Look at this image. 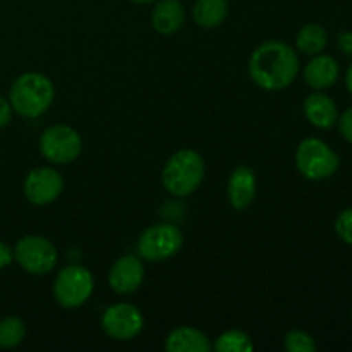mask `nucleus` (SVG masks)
<instances>
[{"mask_svg": "<svg viewBox=\"0 0 352 352\" xmlns=\"http://www.w3.org/2000/svg\"><path fill=\"white\" fill-rule=\"evenodd\" d=\"M299 72L298 54L282 41H267L251 54L250 76L260 88L278 91L291 85Z\"/></svg>", "mask_w": 352, "mask_h": 352, "instance_id": "f257e3e1", "label": "nucleus"}, {"mask_svg": "<svg viewBox=\"0 0 352 352\" xmlns=\"http://www.w3.org/2000/svg\"><path fill=\"white\" fill-rule=\"evenodd\" d=\"M54 96V85L40 72L21 74L10 86V105L19 116L28 119H34L47 112Z\"/></svg>", "mask_w": 352, "mask_h": 352, "instance_id": "f03ea898", "label": "nucleus"}, {"mask_svg": "<svg viewBox=\"0 0 352 352\" xmlns=\"http://www.w3.org/2000/svg\"><path fill=\"white\" fill-rule=\"evenodd\" d=\"M205 177V160L195 150H179L162 170L164 188L174 196H188L199 188Z\"/></svg>", "mask_w": 352, "mask_h": 352, "instance_id": "7ed1b4c3", "label": "nucleus"}, {"mask_svg": "<svg viewBox=\"0 0 352 352\" xmlns=\"http://www.w3.org/2000/svg\"><path fill=\"white\" fill-rule=\"evenodd\" d=\"M296 165L306 179L322 181L336 174L339 168V157L322 140L308 138L299 144L298 153H296Z\"/></svg>", "mask_w": 352, "mask_h": 352, "instance_id": "20e7f679", "label": "nucleus"}, {"mask_svg": "<svg viewBox=\"0 0 352 352\" xmlns=\"http://www.w3.org/2000/svg\"><path fill=\"white\" fill-rule=\"evenodd\" d=\"M95 282L89 270L79 265H71L58 272L54 284L55 301L62 308H79L91 296Z\"/></svg>", "mask_w": 352, "mask_h": 352, "instance_id": "39448f33", "label": "nucleus"}, {"mask_svg": "<svg viewBox=\"0 0 352 352\" xmlns=\"http://www.w3.org/2000/svg\"><path fill=\"white\" fill-rule=\"evenodd\" d=\"M182 232L170 223H158L144 230L138 241L140 256L148 261H164L182 248Z\"/></svg>", "mask_w": 352, "mask_h": 352, "instance_id": "423d86ee", "label": "nucleus"}, {"mask_svg": "<svg viewBox=\"0 0 352 352\" xmlns=\"http://www.w3.org/2000/svg\"><path fill=\"white\" fill-rule=\"evenodd\" d=\"M82 150V140L72 127L52 126L40 136V151L52 164H71Z\"/></svg>", "mask_w": 352, "mask_h": 352, "instance_id": "0eeeda50", "label": "nucleus"}, {"mask_svg": "<svg viewBox=\"0 0 352 352\" xmlns=\"http://www.w3.org/2000/svg\"><path fill=\"white\" fill-rule=\"evenodd\" d=\"M14 258L28 274L45 275L57 263V250L45 237L24 236L14 248Z\"/></svg>", "mask_w": 352, "mask_h": 352, "instance_id": "6e6552de", "label": "nucleus"}, {"mask_svg": "<svg viewBox=\"0 0 352 352\" xmlns=\"http://www.w3.org/2000/svg\"><path fill=\"white\" fill-rule=\"evenodd\" d=\"M102 327L116 340H131L143 330V315L140 309L127 302H119L105 309Z\"/></svg>", "mask_w": 352, "mask_h": 352, "instance_id": "1a4fd4ad", "label": "nucleus"}, {"mask_svg": "<svg viewBox=\"0 0 352 352\" xmlns=\"http://www.w3.org/2000/svg\"><path fill=\"white\" fill-rule=\"evenodd\" d=\"M64 179L57 170L48 167L34 168L24 181V196L30 203L38 206L48 205L60 196Z\"/></svg>", "mask_w": 352, "mask_h": 352, "instance_id": "9d476101", "label": "nucleus"}, {"mask_svg": "<svg viewBox=\"0 0 352 352\" xmlns=\"http://www.w3.org/2000/svg\"><path fill=\"white\" fill-rule=\"evenodd\" d=\"M144 278V267L140 258L127 254L119 258L109 272V285L117 294H131L138 291Z\"/></svg>", "mask_w": 352, "mask_h": 352, "instance_id": "9b49d317", "label": "nucleus"}, {"mask_svg": "<svg viewBox=\"0 0 352 352\" xmlns=\"http://www.w3.org/2000/svg\"><path fill=\"white\" fill-rule=\"evenodd\" d=\"M256 195V175L251 167L241 165L229 179V201L236 210H246Z\"/></svg>", "mask_w": 352, "mask_h": 352, "instance_id": "f8f14e48", "label": "nucleus"}, {"mask_svg": "<svg viewBox=\"0 0 352 352\" xmlns=\"http://www.w3.org/2000/svg\"><path fill=\"white\" fill-rule=\"evenodd\" d=\"M186 12L179 0H162L157 3L151 16L153 28L160 34H174L184 26Z\"/></svg>", "mask_w": 352, "mask_h": 352, "instance_id": "ddd939ff", "label": "nucleus"}, {"mask_svg": "<svg viewBox=\"0 0 352 352\" xmlns=\"http://www.w3.org/2000/svg\"><path fill=\"white\" fill-rule=\"evenodd\" d=\"M339 78V64L330 55H318L305 69V81L313 89H327Z\"/></svg>", "mask_w": 352, "mask_h": 352, "instance_id": "4468645a", "label": "nucleus"}, {"mask_svg": "<svg viewBox=\"0 0 352 352\" xmlns=\"http://www.w3.org/2000/svg\"><path fill=\"white\" fill-rule=\"evenodd\" d=\"M305 113L309 122L320 129H329L337 122V107L325 93H311L305 102Z\"/></svg>", "mask_w": 352, "mask_h": 352, "instance_id": "2eb2a0df", "label": "nucleus"}, {"mask_svg": "<svg viewBox=\"0 0 352 352\" xmlns=\"http://www.w3.org/2000/svg\"><path fill=\"white\" fill-rule=\"evenodd\" d=\"M168 352H208L212 349L208 337L192 327H179L167 337Z\"/></svg>", "mask_w": 352, "mask_h": 352, "instance_id": "dca6fc26", "label": "nucleus"}, {"mask_svg": "<svg viewBox=\"0 0 352 352\" xmlns=\"http://www.w3.org/2000/svg\"><path fill=\"white\" fill-rule=\"evenodd\" d=\"M229 12L227 0H198L192 9V17L196 24L206 30L220 26Z\"/></svg>", "mask_w": 352, "mask_h": 352, "instance_id": "f3484780", "label": "nucleus"}, {"mask_svg": "<svg viewBox=\"0 0 352 352\" xmlns=\"http://www.w3.org/2000/svg\"><path fill=\"white\" fill-rule=\"evenodd\" d=\"M327 41H329L327 31L320 24H306L305 28H301L298 38H296L299 50L308 55L320 54L327 47Z\"/></svg>", "mask_w": 352, "mask_h": 352, "instance_id": "a211bd4d", "label": "nucleus"}, {"mask_svg": "<svg viewBox=\"0 0 352 352\" xmlns=\"http://www.w3.org/2000/svg\"><path fill=\"white\" fill-rule=\"evenodd\" d=\"M26 336L24 322L17 316H7L0 320V347L2 349H12L19 346Z\"/></svg>", "mask_w": 352, "mask_h": 352, "instance_id": "6ab92c4d", "label": "nucleus"}, {"mask_svg": "<svg viewBox=\"0 0 352 352\" xmlns=\"http://www.w3.org/2000/svg\"><path fill=\"white\" fill-rule=\"evenodd\" d=\"M213 347L219 352H250L254 346L248 333L241 330H229L219 337Z\"/></svg>", "mask_w": 352, "mask_h": 352, "instance_id": "aec40b11", "label": "nucleus"}, {"mask_svg": "<svg viewBox=\"0 0 352 352\" xmlns=\"http://www.w3.org/2000/svg\"><path fill=\"white\" fill-rule=\"evenodd\" d=\"M284 346L289 352H313L316 349L313 337L302 330H291L285 336Z\"/></svg>", "mask_w": 352, "mask_h": 352, "instance_id": "412c9836", "label": "nucleus"}, {"mask_svg": "<svg viewBox=\"0 0 352 352\" xmlns=\"http://www.w3.org/2000/svg\"><path fill=\"white\" fill-rule=\"evenodd\" d=\"M336 232L344 243L352 244V208L344 210L336 222Z\"/></svg>", "mask_w": 352, "mask_h": 352, "instance_id": "4be33fe9", "label": "nucleus"}, {"mask_svg": "<svg viewBox=\"0 0 352 352\" xmlns=\"http://www.w3.org/2000/svg\"><path fill=\"white\" fill-rule=\"evenodd\" d=\"M339 126H340V133H342V136L346 138L349 143H352V109L342 113Z\"/></svg>", "mask_w": 352, "mask_h": 352, "instance_id": "5701e85b", "label": "nucleus"}, {"mask_svg": "<svg viewBox=\"0 0 352 352\" xmlns=\"http://www.w3.org/2000/svg\"><path fill=\"white\" fill-rule=\"evenodd\" d=\"M12 120V105L0 96V129Z\"/></svg>", "mask_w": 352, "mask_h": 352, "instance_id": "b1692460", "label": "nucleus"}, {"mask_svg": "<svg viewBox=\"0 0 352 352\" xmlns=\"http://www.w3.org/2000/svg\"><path fill=\"white\" fill-rule=\"evenodd\" d=\"M337 45L342 50V54L351 55L352 57V31H344V33L339 34L337 38Z\"/></svg>", "mask_w": 352, "mask_h": 352, "instance_id": "393cba45", "label": "nucleus"}, {"mask_svg": "<svg viewBox=\"0 0 352 352\" xmlns=\"http://www.w3.org/2000/svg\"><path fill=\"white\" fill-rule=\"evenodd\" d=\"M14 258V253L10 251V248L7 246V244L0 243V270L6 267H9L10 261H12Z\"/></svg>", "mask_w": 352, "mask_h": 352, "instance_id": "a878e982", "label": "nucleus"}, {"mask_svg": "<svg viewBox=\"0 0 352 352\" xmlns=\"http://www.w3.org/2000/svg\"><path fill=\"white\" fill-rule=\"evenodd\" d=\"M346 85H347V88H349V91L352 93V64L349 65V71H347V76H346Z\"/></svg>", "mask_w": 352, "mask_h": 352, "instance_id": "bb28decb", "label": "nucleus"}, {"mask_svg": "<svg viewBox=\"0 0 352 352\" xmlns=\"http://www.w3.org/2000/svg\"><path fill=\"white\" fill-rule=\"evenodd\" d=\"M131 2H136V3H148V2H155V0H131Z\"/></svg>", "mask_w": 352, "mask_h": 352, "instance_id": "cd10ccee", "label": "nucleus"}]
</instances>
